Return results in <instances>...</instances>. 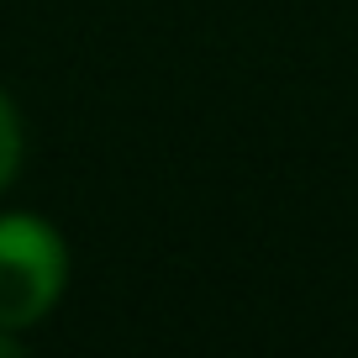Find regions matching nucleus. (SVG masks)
<instances>
[{
    "label": "nucleus",
    "mask_w": 358,
    "mask_h": 358,
    "mask_svg": "<svg viewBox=\"0 0 358 358\" xmlns=\"http://www.w3.org/2000/svg\"><path fill=\"white\" fill-rule=\"evenodd\" d=\"M69 285V248L53 222L32 211L0 216V327L27 332L58 306Z\"/></svg>",
    "instance_id": "nucleus-1"
},
{
    "label": "nucleus",
    "mask_w": 358,
    "mask_h": 358,
    "mask_svg": "<svg viewBox=\"0 0 358 358\" xmlns=\"http://www.w3.org/2000/svg\"><path fill=\"white\" fill-rule=\"evenodd\" d=\"M16 169H22V116H16L11 95L0 90V190L16 179Z\"/></svg>",
    "instance_id": "nucleus-2"
},
{
    "label": "nucleus",
    "mask_w": 358,
    "mask_h": 358,
    "mask_svg": "<svg viewBox=\"0 0 358 358\" xmlns=\"http://www.w3.org/2000/svg\"><path fill=\"white\" fill-rule=\"evenodd\" d=\"M16 353H22V337L11 327H0V358H16Z\"/></svg>",
    "instance_id": "nucleus-3"
}]
</instances>
